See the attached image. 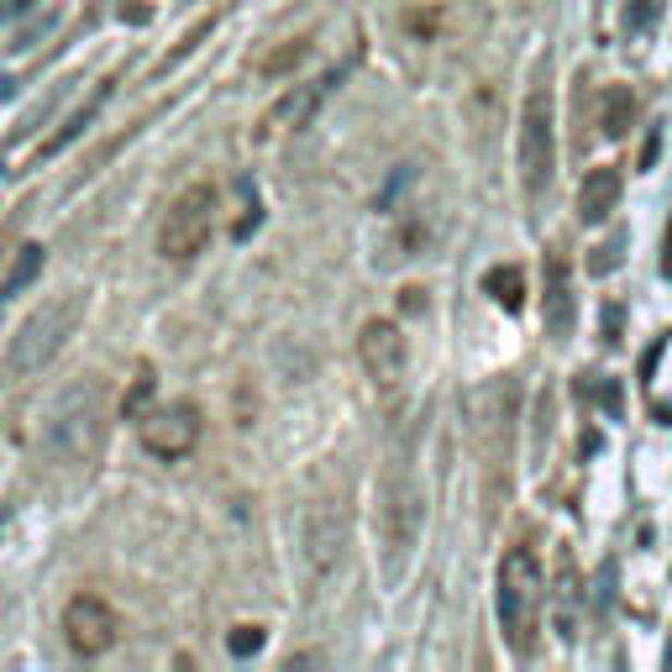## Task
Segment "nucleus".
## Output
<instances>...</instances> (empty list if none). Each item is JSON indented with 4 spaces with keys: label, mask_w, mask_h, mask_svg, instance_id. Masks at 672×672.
<instances>
[{
    "label": "nucleus",
    "mask_w": 672,
    "mask_h": 672,
    "mask_svg": "<svg viewBox=\"0 0 672 672\" xmlns=\"http://www.w3.org/2000/svg\"><path fill=\"white\" fill-rule=\"evenodd\" d=\"M32 0H0V16H16V11H27Z\"/></svg>",
    "instance_id": "24"
},
{
    "label": "nucleus",
    "mask_w": 672,
    "mask_h": 672,
    "mask_svg": "<svg viewBox=\"0 0 672 672\" xmlns=\"http://www.w3.org/2000/svg\"><path fill=\"white\" fill-rule=\"evenodd\" d=\"M216 227V184H190L184 195H174V205L163 210V227H158V253L169 264H190L210 242Z\"/></svg>",
    "instance_id": "6"
},
{
    "label": "nucleus",
    "mask_w": 672,
    "mask_h": 672,
    "mask_svg": "<svg viewBox=\"0 0 672 672\" xmlns=\"http://www.w3.org/2000/svg\"><path fill=\"white\" fill-rule=\"evenodd\" d=\"M63 642L74 657H106L117 646V610L100 594H74L63 610Z\"/></svg>",
    "instance_id": "9"
},
{
    "label": "nucleus",
    "mask_w": 672,
    "mask_h": 672,
    "mask_svg": "<svg viewBox=\"0 0 672 672\" xmlns=\"http://www.w3.org/2000/svg\"><path fill=\"white\" fill-rule=\"evenodd\" d=\"M200 410L190 405V400H174V405H158L143 415V426H137V437L143 447L158 457V463H179V457H190L195 447H200Z\"/></svg>",
    "instance_id": "7"
},
{
    "label": "nucleus",
    "mask_w": 672,
    "mask_h": 672,
    "mask_svg": "<svg viewBox=\"0 0 672 672\" xmlns=\"http://www.w3.org/2000/svg\"><path fill=\"white\" fill-rule=\"evenodd\" d=\"M227 651H232V657H253V651H264V631H258V625H236L232 636H227Z\"/></svg>",
    "instance_id": "20"
},
{
    "label": "nucleus",
    "mask_w": 672,
    "mask_h": 672,
    "mask_svg": "<svg viewBox=\"0 0 672 672\" xmlns=\"http://www.w3.org/2000/svg\"><path fill=\"white\" fill-rule=\"evenodd\" d=\"M379 530H383V557H389V578H400L405 557L415 552L420 536V484L410 468V441L400 437L389 447V463L379 478Z\"/></svg>",
    "instance_id": "2"
},
{
    "label": "nucleus",
    "mask_w": 672,
    "mask_h": 672,
    "mask_svg": "<svg viewBox=\"0 0 672 672\" xmlns=\"http://www.w3.org/2000/svg\"><path fill=\"white\" fill-rule=\"evenodd\" d=\"M80 316H85V294H59V300H48L42 310H32L27 321H22V331L11 337L5 368H11V374H37V368H48L63 352V342L74 337Z\"/></svg>",
    "instance_id": "4"
},
{
    "label": "nucleus",
    "mask_w": 672,
    "mask_h": 672,
    "mask_svg": "<svg viewBox=\"0 0 672 672\" xmlns=\"http://www.w3.org/2000/svg\"><path fill=\"white\" fill-rule=\"evenodd\" d=\"M515 163H521V190L526 200H541L557 169V132H552V85L536 80L521 106V137H515Z\"/></svg>",
    "instance_id": "5"
},
{
    "label": "nucleus",
    "mask_w": 672,
    "mask_h": 672,
    "mask_svg": "<svg viewBox=\"0 0 672 672\" xmlns=\"http://www.w3.org/2000/svg\"><path fill=\"white\" fill-rule=\"evenodd\" d=\"M620 247H625V236H610V242L599 247V258L588 264V273H610V268L620 264Z\"/></svg>",
    "instance_id": "22"
},
{
    "label": "nucleus",
    "mask_w": 672,
    "mask_h": 672,
    "mask_svg": "<svg viewBox=\"0 0 672 672\" xmlns=\"http://www.w3.org/2000/svg\"><path fill=\"white\" fill-rule=\"evenodd\" d=\"M37 273H42V247H37V242H27V247H22V258H16V264H11V273H5V284H0V305H11V300L27 290L32 279H37Z\"/></svg>",
    "instance_id": "17"
},
{
    "label": "nucleus",
    "mask_w": 672,
    "mask_h": 672,
    "mask_svg": "<svg viewBox=\"0 0 672 672\" xmlns=\"http://www.w3.org/2000/svg\"><path fill=\"white\" fill-rule=\"evenodd\" d=\"M342 74L347 69H326V74H316V80H305V85H294L284 89L273 106H268V117H264V137H273V132H300V126H310L316 121V111L326 106V95L342 85Z\"/></svg>",
    "instance_id": "10"
},
{
    "label": "nucleus",
    "mask_w": 672,
    "mask_h": 672,
    "mask_svg": "<svg viewBox=\"0 0 672 672\" xmlns=\"http://www.w3.org/2000/svg\"><path fill=\"white\" fill-rule=\"evenodd\" d=\"M541 594H547V578H541V562L530 547H515L499 562V625H504V642L526 657L536 646V625H541Z\"/></svg>",
    "instance_id": "3"
},
{
    "label": "nucleus",
    "mask_w": 672,
    "mask_h": 672,
    "mask_svg": "<svg viewBox=\"0 0 672 672\" xmlns=\"http://www.w3.org/2000/svg\"><path fill=\"white\" fill-rule=\"evenodd\" d=\"M541 321H547V337H552V342H567V337H573V326H578V294H573V273H567V258H562V253H552V258H547Z\"/></svg>",
    "instance_id": "11"
},
{
    "label": "nucleus",
    "mask_w": 672,
    "mask_h": 672,
    "mask_svg": "<svg viewBox=\"0 0 672 672\" xmlns=\"http://www.w3.org/2000/svg\"><path fill=\"white\" fill-rule=\"evenodd\" d=\"M614 205H620V169H610V163L604 169H588V179L578 184V221L599 227Z\"/></svg>",
    "instance_id": "13"
},
{
    "label": "nucleus",
    "mask_w": 672,
    "mask_h": 672,
    "mask_svg": "<svg viewBox=\"0 0 672 672\" xmlns=\"http://www.w3.org/2000/svg\"><path fill=\"white\" fill-rule=\"evenodd\" d=\"M5 95H11V80H5V74H0V100H5Z\"/></svg>",
    "instance_id": "25"
},
{
    "label": "nucleus",
    "mask_w": 672,
    "mask_h": 672,
    "mask_svg": "<svg viewBox=\"0 0 672 672\" xmlns=\"http://www.w3.org/2000/svg\"><path fill=\"white\" fill-rule=\"evenodd\" d=\"M106 95H111V85H100L95 89V95H89L85 106H80V111H74V117L63 121L59 132H53V137H48V143H42V158H53V152H63V147L74 143V137H80V132H85L89 121H95V111H100V106H106Z\"/></svg>",
    "instance_id": "16"
},
{
    "label": "nucleus",
    "mask_w": 672,
    "mask_h": 672,
    "mask_svg": "<svg viewBox=\"0 0 672 672\" xmlns=\"http://www.w3.org/2000/svg\"><path fill=\"white\" fill-rule=\"evenodd\" d=\"M305 53H310V42H305V37H294L290 48H279V53H268V59L258 63V69H264V74H284V69H294V63L305 59Z\"/></svg>",
    "instance_id": "19"
},
{
    "label": "nucleus",
    "mask_w": 672,
    "mask_h": 672,
    "mask_svg": "<svg viewBox=\"0 0 672 672\" xmlns=\"http://www.w3.org/2000/svg\"><path fill=\"white\" fill-rule=\"evenodd\" d=\"M305 541H310L316 573H331V567L342 562V547H347V521H342V510L316 504V510H310V526H305Z\"/></svg>",
    "instance_id": "12"
},
{
    "label": "nucleus",
    "mask_w": 672,
    "mask_h": 672,
    "mask_svg": "<svg viewBox=\"0 0 672 672\" xmlns=\"http://www.w3.org/2000/svg\"><path fill=\"white\" fill-rule=\"evenodd\" d=\"M657 11H662V0H631L625 5V32H646L657 22Z\"/></svg>",
    "instance_id": "21"
},
{
    "label": "nucleus",
    "mask_w": 672,
    "mask_h": 672,
    "mask_svg": "<svg viewBox=\"0 0 672 672\" xmlns=\"http://www.w3.org/2000/svg\"><path fill=\"white\" fill-rule=\"evenodd\" d=\"M106 437H111V415H106V389L95 379L69 383L42 415V457L59 468L100 463Z\"/></svg>",
    "instance_id": "1"
},
{
    "label": "nucleus",
    "mask_w": 672,
    "mask_h": 672,
    "mask_svg": "<svg viewBox=\"0 0 672 672\" xmlns=\"http://www.w3.org/2000/svg\"><path fill=\"white\" fill-rule=\"evenodd\" d=\"M147 400H152V368H137V379H132L126 400H121V415H126V420H143Z\"/></svg>",
    "instance_id": "18"
},
{
    "label": "nucleus",
    "mask_w": 672,
    "mask_h": 672,
    "mask_svg": "<svg viewBox=\"0 0 672 672\" xmlns=\"http://www.w3.org/2000/svg\"><path fill=\"white\" fill-rule=\"evenodd\" d=\"M357 357H363L374 389H379L383 400H394L400 383H405V363H410L405 331H400L394 321H368L363 326V337H357Z\"/></svg>",
    "instance_id": "8"
},
{
    "label": "nucleus",
    "mask_w": 672,
    "mask_h": 672,
    "mask_svg": "<svg viewBox=\"0 0 672 672\" xmlns=\"http://www.w3.org/2000/svg\"><path fill=\"white\" fill-rule=\"evenodd\" d=\"M484 290H489V300L494 305H504V310H521L526 305V273L515 264H499L484 273Z\"/></svg>",
    "instance_id": "15"
},
{
    "label": "nucleus",
    "mask_w": 672,
    "mask_h": 672,
    "mask_svg": "<svg viewBox=\"0 0 672 672\" xmlns=\"http://www.w3.org/2000/svg\"><path fill=\"white\" fill-rule=\"evenodd\" d=\"M631 121H636V95L625 85H610L599 95V126H604V137H625Z\"/></svg>",
    "instance_id": "14"
},
{
    "label": "nucleus",
    "mask_w": 672,
    "mask_h": 672,
    "mask_svg": "<svg viewBox=\"0 0 672 672\" xmlns=\"http://www.w3.org/2000/svg\"><path fill=\"white\" fill-rule=\"evenodd\" d=\"M400 305L405 310H426V290H400Z\"/></svg>",
    "instance_id": "23"
}]
</instances>
